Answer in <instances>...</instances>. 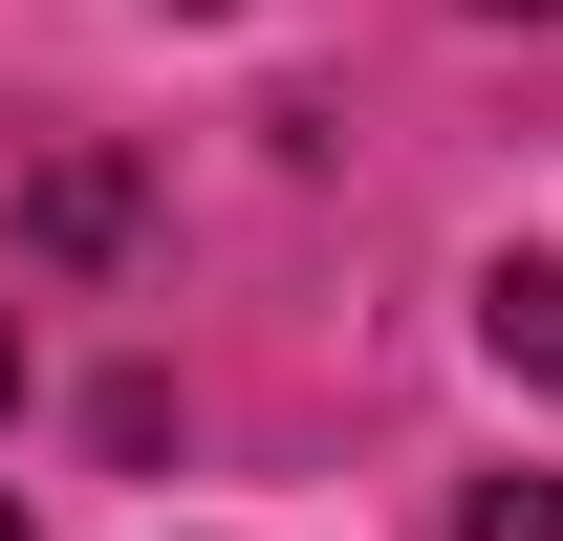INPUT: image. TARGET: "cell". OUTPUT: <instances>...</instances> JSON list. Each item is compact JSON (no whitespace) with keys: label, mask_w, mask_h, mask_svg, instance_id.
<instances>
[{"label":"cell","mask_w":563,"mask_h":541,"mask_svg":"<svg viewBox=\"0 0 563 541\" xmlns=\"http://www.w3.org/2000/svg\"><path fill=\"white\" fill-rule=\"evenodd\" d=\"M131 152H44V174H22V239H44V261H131Z\"/></svg>","instance_id":"1"},{"label":"cell","mask_w":563,"mask_h":541,"mask_svg":"<svg viewBox=\"0 0 563 541\" xmlns=\"http://www.w3.org/2000/svg\"><path fill=\"white\" fill-rule=\"evenodd\" d=\"M477 346L520 368V390H563V239H520V261L477 281Z\"/></svg>","instance_id":"2"},{"label":"cell","mask_w":563,"mask_h":541,"mask_svg":"<svg viewBox=\"0 0 563 541\" xmlns=\"http://www.w3.org/2000/svg\"><path fill=\"white\" fill-rule=\"evenodd\" d=\"M455 541H563V476H477V498H455Z\"/></svg>","instance_id":"3"},{"label":"cell","mask_w":563,"mask_h":541,"mask_svg":"<svg viewBox=\"0 0 563 541\" xmlns=\"http://www.w3.org/2000/svg\"><path fill=\"white\" fill-rule=\"evenodd\" d=\"M0 411H22V303H0Z\"/></svg>","instance_id":"4"},{"label":"cell","mask_w":563,"mask_h":541,"mask_svg":"<svg viewBox=\"0 0 563 541\" xmlns=\"http://www.w3.org/2000/svg\"><path fill=\"white\" fill-rule=\"evenodd\" d=\"M477 22H563V0H477Z\"/></svg>","instance_id":"5"},{"label":"cell","mask_w":563,"mask_h":541,"mask_svg":"<svg viewBox=\"0 0 563 541\" xmlns=\"http://www.w3.org/2000/svg\"><path fill=\"white\" fill-rule=\"evenodd\" d=\"M174 22H239V0H174Z\"/></svg>","instance_id":"6"},{"label":"cell","mask_w":563,"mask_h":541,"mask_svg":"<svg viewBox=\"0 0 563 541\" xmlns=\"http://www.w3.org/2000/svg\"><path fill=\"white\" fill-rule=\"evenodd\" d=\"M0 541H44V520H22V498H0Z\"/></svg>","instance_id":"7"}]
</instances>
